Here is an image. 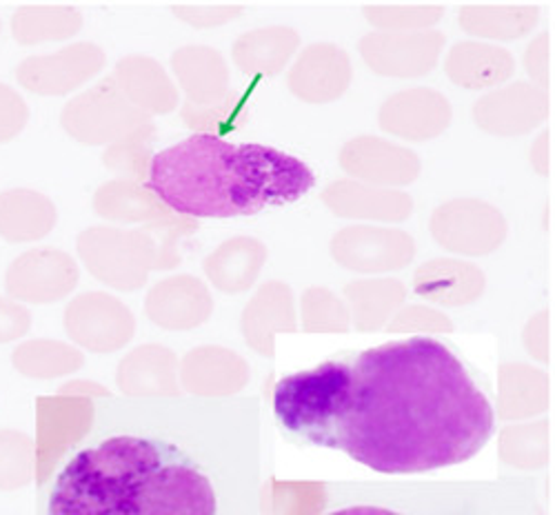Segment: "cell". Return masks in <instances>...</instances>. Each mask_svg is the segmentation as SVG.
Listing matches in <instances>:
<instances>
[{
  "mask_svg": "<svg viewBox=\"0 0 555 515\" xmlns=\"http://www.w3.org/2000/svg\"><path fill=\"white\" fill-rule=\"evenodd\" d=\"M12 364L21 376L48 381L76 371L82 364V356L56 340H27L14 349Z\"/></svg>",
  "mask_w": 555,
  "mask_h": 515,
  "instance_id": "7c38bea8",
  "label": "cell"
},
{
  "mask_svg": "<svg viewBox=\"0 0 555 515\" xmlns=\"http://www.w3.org/2000/svg\"><path fill=\"white\" fill-rule=\"evenodd\" d=\"M54 203L34 190H8L0 194V239L12 245L34 243L54 229Z\"/></svg>",
  "mask_w": 555,
  "mask_h": 515,
  "instance_id": "30bf717a",
  "label": "cell"
},
{
  "mask_svg": "<svg viewBox=\"0 0 555 515\" xmlns=\"http://www.w3.org/2000/svg\"><path fill=\"white\" fill-rule=\"evenodd\" d=\"M27 120L29 110L21 93L14 87L0 82V145L14 140L25 129Z\"/></svg>",
  "mask_w": 555,
  "mask_h": 515,
  "instance_id": "5bb4252c",
  "label": "cell"
},
{
  "mask_svg": "<svg viewBox=\"0 0 555 515\" xmlns=\"http://www.w3.org/2000/svg\"><path fill=\"white\" fill-rule=\"evenodd\" d=\"M36 445L16 429H0V491H16L31 482Z\"/></svg>",
  "mask_w": 555,
  "mask_h": 515,
  "instance_id": "4fadbf2b",
  "label": "cell"
},
{
  "mask_svg": "<svg viewBox=\"0 0 555 515\" xmlns=\"http://www.w3.org/2000/svg\"><path fill=\"white\" fill-rule=\"evenodd\" d=\"M78 280L74 260L54 249H31L18 256L8 273L5 289L16 302H54L65 298Z\"/></svg>",
  "mask_w": 555,
  "mask_h": 515,
  "instance_id": "5b68a950",
  "label": "cell"
},
{
  "mask_svg": "<svg viewBox=\"0 0 555 515\" xmlns=\"http://www.w3.org/2000/svg\"><path fill=\"white\" fill-rule=\"evenodd\" d=\"M103 67V52L94 44H74L54 56H29L18 69L16 78L21 87L54 96V93H67L69 89L82 85Z\"/></svg>",
  "mask_w": 555,
  "mask_h": 515,
  "instance_id": "ba28073f",
  "label": "cell"
},
{
  "mask_svg": "<svg viewBox=\"0 0 555 515\" xmlns=\"http://www.w3.org/2000/svg\"><path fill=\"white\" fill-rule=\"evenodd\" d=\"M80 256L87 267L94 271L103 283L114 287H138L143 283L145 249L138 233H122L114 229L85 231L78 243Z\"/></svg>",
  "mask_w": 555,
  "mask_h": 515,
  "instance_id": "52a82bcc",
  "label": "cell"
},
{
  "mask_svg": "<svg viewBox=\"0 0 555 515\" xmlns=\"http://www.w3.org/2000/svg\"><path fill=\"white\" fill-rule=\"evenodd\" d=\"M313 184V171L296 156L256 143L234 145L214 133H194L158 152L147 176V190L194 218L254 216L296 203Z\"/></svg>",
  "mask_w": 555,
  "mask_h": 515,
  "instance_id": "3957f363",
  "label": "cell"
},
{
  "mask_svg": "<svg viewBox=\"0 0 555 515\" xmlns=\"http://www.w3.org/2000/svg\"><path fill=\"white\" fill-rule=\"evenodd\" d=\"M67 334L89 351H116L133 334L129 311L105 294H85L65 313Z\"/></svg>",
  "mask_w": 555,
  "mask_h": 515,
  "instance_id": "8992f818",
  "label": "cell"
},
{
  "mask_svg": "<svg viewBox=\"0 0 555 515\" xmlns=\"http://www.w3.org/2000/svg\"><path fill=\"white\" fill-rule=\"evenodd\" d=\"M131 123L129 107L109 87H101L76 99L63 112L65 129L85 143H103L120 136Z\"/></svg>",
  "mask_w": 555,
  "mask_h": 515,
  "instance_id": "9c48e42d",
  "label": "cell"
},
{
  "mask_svg": "<svg viewBox=\"0 0 555 515\" xmlns=\"http://www.w3.org/2000/svg\"><path fill=\"white\" fill-rule=\"evenodd\" d=\"M78 27V12L61 5H23L12 16V36L21 44L67 38L76 34Z\"/></svg>",
  "mask_w": 555,
  "mask_h": 515,
  "instance_id": "8fae6325",
  "label": "cell"
},
{
  "mask_svg": "<svg viewBox=\"0 0 555 515\" xmlns=\"http://www.w3.org/2000/svg\"><path fill=\"white\" fill-rule=\"evenodd\" d=\"M318 515H544L533 476L491 480H340Z\"/></svg>",
  "mask_w": 555,
  "mask_h": 515,
  "instance_id": "277c9868",
  "label": "cell"
},
{
  "mask_svg": "<svg viewBox=\"0 0 555 515\" xmlns=\"http://www.w3.org/2000/svg\"><path fill=\"white\" fill-rule=\"evenodd\" d=\"M0 31H3V21H0Z\"/></svg>",
  "mask_w": 555,
  "mask_h": 515,
  "instance_id": "2e32d148",
  "label": "cell"
},
{
  "mask_svg": "<svg viewBox=\"0 0 555 515\" xmlns=\"http://www.w3.org/2000/svg\"><path fill=\"white\" fill-rule=\"evenodd\" d=\"M120 429H89L67 455L48 515H260L258 396H143ZM74 445V447H76Z\"/></svg>",
  "mask_w": 555,
  "mask_h": 515,
  "instance_id": "7a4b0ae2",
  "label": "cell"
},
{
  "mask_svg": "<svg viewBox=\"0 0 555 515\" xmlns=\"http://www.w3.org/2000/svg\"><path fill=\"white\" fill-rule=\"evenodd\" d=\"M287 440L343 451L385 476L429 474L478 455L495 409L476 373L427 336L351 351L273 389Z\"/></svg>",
  "mask_w": 555,
  "mask_h": 515,
  "instance_id": "6da1fadb",
  "label": "cell"
},
{
  "mask_svg": "<svg viewBox=\"0 0 555 515\" xmlns=\"http://www.w3.org/2000/svg\"><path fill=\"white\" fill-rule=\"evenodd\" d=\"M31 326V313L21 302L0 296V345L23 338Z\"/></svg>",
  "mask_w": 555,
  "mask_h": 515,
  "instance_id": "9a60e30c",
  "label": "cell"
}]
</instances>
